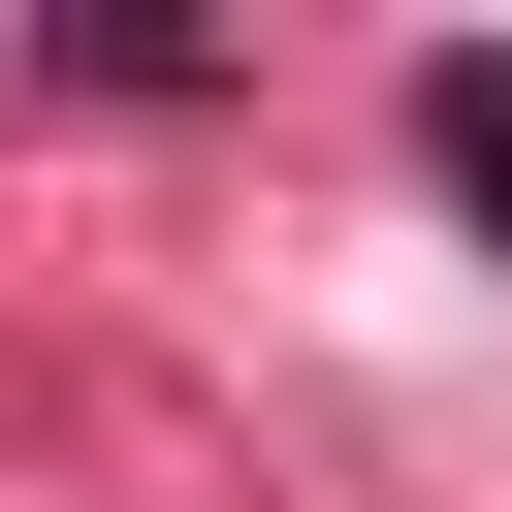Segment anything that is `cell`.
<instances>
[{"label": "cell", "mask_w": 512, "mask_h": 512, "mask_svg": "<svg viewBox=\"0 0 512 512\" xmlns=\"http://www.w3.org/2000/svg\"><path fill=\"white\" fill-rule=\"evenodd\" d=\"M448 160H480V192H512V64H448Z\"/></svg>", "instance_id": "obj_1"}]
</instances>
